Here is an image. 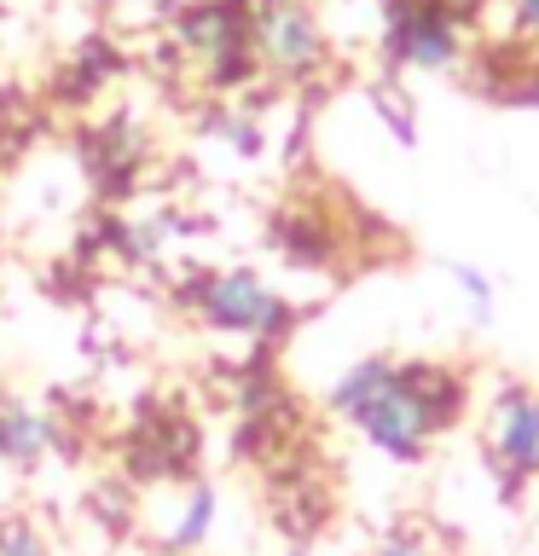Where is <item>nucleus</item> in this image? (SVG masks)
Returning a JSON list of instances; mask_svg holds the SVG:
<instances>
[{
    "instance_id": "1",
    "label": "nucleus",
    "mask_w": 539,
    "mask_h": 556,
    "mask_svg": "<svg viewBox=\"0 0 539 556\" xmlns=\"http://www.w3.org/2000/svg\"><path fill=\"white\" fill-rule=\"evenodd\" d=\"M459 400H464V382L441 371V365H394L383 354H365L330 382L325 406L342 424H354L383 458L417 464L435 434L459 417Z\"/></svg>"
},
{
    "instance_id": "8",
    "label": "nucleus",
    "mask_w": 539,
    "mask_h": 556,
    "mask_svg": "<svg viewBox=\"0 0 539 556\" xmlns=\"http://www.w3.org/2000/svg\"><path fill=\"white\" fill-rule=\"evenodd\" d=\"M215 516H221V493H215L209 481H191L186 498H180V516H174L168 533H163V545H168V551H198V545H209Z\"/></svg>"
},
{
    "instance_id": "4",
    "label": "nucleus",
    "mask_w": 539,
    "mask_h": 556,
    "mask_svg": "<svg viewBox=\"0 0 539 556\" xmlns=\"http://www.w3.org/2000/svg\"><path fill=\"white\" fill-rule=\"evenodd\" d=\"M180 52L209 76V87H238L255 70L250 52V12L233 7V0H203L180 17Z\"/></svg>"
},
{
    "instance_id": "13",
    "label": "nucleus",
    "mask_w": 539,
    "mask_h": 556,
    "mask_svg": "<svg viewBox=\"0 0 539 556\" xmlns=\"http://www.w3.org/2000/svg\"><path fill=\"white\" fill-rule=\"evenodd\" d=\"M504 7H511L522 35H539V0H504Z\"/></svg>"
},
{
    "instance_id": "11",
    "label": "nucleus",
    "mask_w": 539,
    "mask_h": 556,
    "mask_svg": "<svg viewBox=\"0 0 539 556\" xmlns=\"http://www.w3.org/2000/svg\"><path fill=\"white\" fill-rule=\"evenodd\" d=\"M452 285L464 290V302L476 307V319H487V307H493V278H487V273H476L469 261H459V267H452Z\"/></svg>"
},
{
    "instance_id": "6",
    "label": "nucleus",
    "mask_w": 539,
    "mask_h": 556,
    "mask_svg": "<svg viewBox=\"0 0 539 556\" xmlns=\"http://www.w3.org/2000/svg\"><path fill=\"white\" fill-rule=\"evenodd\" d=\"M487 452L511 481H528L539 469V394L504 389L493 400V424H487Z\"/></svg>"
},
{
    "instance_id": "14",
    "label": "nucleus",
    "mask_w": 539,
    "mask_h": 556,
    "mask_svg": "<svg viewBox=\"0 0 539 556\" xmlns=\"http://www.w3.org/2000/svg\"><path fill=\"white\" fill-rule=\"evenodd\" d=\"M290 556H308V551H290Z\"/></svg>"
},
{
    "instance_id": "7",
    "label": "nucleus",
    "mask_w": 539,
    "mask_h": 556,
    "mask_svg": "<svg viewBox=\"0 0 539 556\" xmlns=\"http://www.w3.org/2000/svg\"><path fill=\"white\" fill-rule=\"evenodd\" d=\"M52 446H59V424H52L41 406H29V400H0V464L35 469Z\"/></svg>"
},
{
    "instance_id": "9",
    "label": "nucleus",
    "mask_w": 539,
    "mask_h": 556,
    "mask_svg": "<svg viewBox=\"0 0 539 556\" xmlns=\"http://www.w3.org/2000/svg\"><path fill=\"white\" fill-rule=\"evenodd\" d=\"M174 232H180V220H174L168 208H146V215L122 220V243H128V255H134V261H146V255H163Z\"/></svg>"
},
{
    "instance_id": "2",
    "label": "nucleus",
    "mask_w": 539,
    "mask_h": 556,
    "mask_svg": "<svg viewBox=\"0 0 539 556\" xmlns=\"http://www.w3.org/2000/svg\"><path fill=\"white\" fill-rule=\"evenodd\" d=\"M186 313L221 337H243V342H273L290 330V302L278 295L255 267H215L198 273L186 285Z\"/></svg>"
},
{
    "instance_id": "5",
    "label": "nucleus",
    "mask_w": 539,
    "mask_h": 556,
    "mask_svg": "<svg viewBox=\"0 0 539 556\" xmlns=\"http://www.w3.org/2000/svg\"><path fill=\"white\" fill-rule=\"evenodd\" d=\"M389 52L400 70H424V76H441L464 59V35L459 17H452L441 0H406L389 24Z\"/></svg>"
},
{
    "instance_id": "10",
    "label": "nucleus",
    "mask_w": 539,
    "mask_h": 556,
    "mask_svg": "<svg viewBox=\"0 0 539 556\" xmlns=\"http://www.w3.org/2000/svg\"><path fill=\"white\" fill-rule=\"evenodd\" d=\"M0 556H52V545L35 521H7L0 528Z\"/></svg>"
},
{
    "instance_id": "3",
    "label": "nucleus",
    "mask_w": 539,
    "mask_h": 556,
    "mask_svg": "<svg viewBox=\"0 0 539 556\" xmlns=\"http://www.w3.org/2000/svg\"><path fill=\"white\" fill-rule=\"evenodd\" d=\"M250 52L278 81H308L325 70V29L302 0H255L250 7Z\"/></svg>"
},
{
    "instance_id": "12",
    "label": "nucleus",
    "mask_w": 539,
    "mask_h": 556,
    "mask_svg": "<svg viewBox=\"0 0 539 556\" xmlns=\"http://www.w3.org/2000/svg\"><path fill=\"white\" fill-rule=\"evenodd\" d=\"M372 556H424V545H417L412 533H389V539H377Z\"/></svg>"
}]
</instances>
